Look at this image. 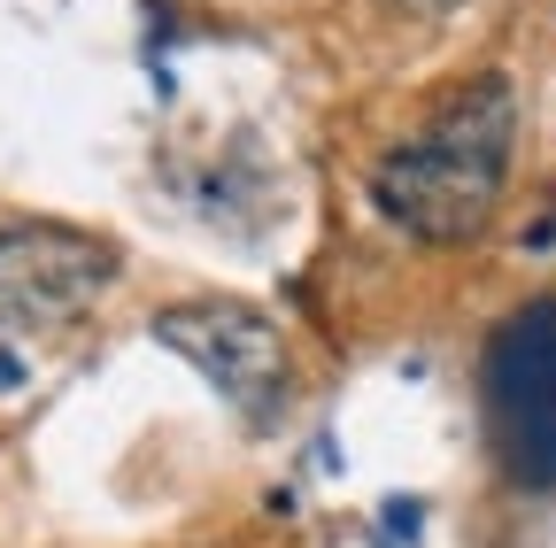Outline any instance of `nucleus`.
Masks as SVG:
<instances>
[{
	"label": "nucleus",
	"instance_id": "f257e3e1",
	"mask_svg": "<svg viewBox=\"0 0 556 548\" xmlns=\"http://www.w3.org/2000/svg\"><path fill=\"white\" fill-rule=\"evenodd\" d=\"M510 163H518V93L510 78L486 71L441 93L371 163V209L426 247L479 240L510 193Z\"/></svg>",
	"mask_w": 556,
	"mask_h": 548
},
{
	"label": "nucleus",
	"instance_id": "f03ea898",
	"mask_svg": "<svg viewBox=\"0 0 556 548\" xmlns=\"http://www.w3.org/2000/svg\"><path fill=\"white\" fill-rule=\"evenodd\" d=\"M486 448L518 487H556V302H526L479 356Z\"/></svg>",
	"mask_w": 556,
	"mask_h": 548
},
{
	"label": "nucleus",
	"instance_id": "7ed1b4c3",
	"mask_svg": "<svg viewBox=\"0 0 556 548\" xmlns=\"http://www.w3.org/2000/svg\"><path fill=\"white\" fill-rule=\"evenodd\" d=\"M148 332L178 364H193L232 409H248V418L278 409V394L294 379V348H287V332H278V317H263L255 302H232V294L170 302V309H155Z\"/></svg>",
	"mask_w": 556,
	"mask_h": 548
},
{
	"label": "nucleus",
	"instance_id": "20e7f679",
	"mask_svg": "<svg viewBox=\"0 0 556 548\" xmlns=\"http://www.w3.org/2000/svg\"><path fill=\"white\" fill-rule=\"evenodd\" d=\"M124 255L78 225H0V332L70 324L116 286Z\"/></svg>",
	"mask_w": 556,
	"mask_h": 548
},
{
	"label": "nucleus",
	"instance_id": "39448f33",
	"mask_svg": "<svg viewBox=\"0 0 556 548\" xmlns=\"http://www.w3.org/2000/svg\"><path fill=\"white\" fill-rule=\"evenodd\" d=\"M394 16H409V24H441V16H456V9H471V0H387Z\"/></svg>",
	"mask_w": 556,
	"mask_h": 548
}]
</instances>
